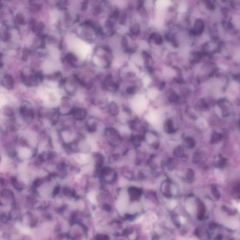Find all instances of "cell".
Here are the masks:
<instances>
[{
    "label": "cell",
    "instance_id": "obj_1",
    "mask_svg": "<svg viewBox=\"0 0 240 240\" xmlns=\"http://www.w3.org/2000/svg\"><path fill=\"white\" fill-rule=\"evenodd\" d=\"M19 112L22 118L27 122H31L35 115L34 109L28 103L21 105Z\"/></svg>",
    "mask_w": 240,
    "mask_h": 240
},
{
    "label": "cell",
    "instance_id": "obj_2",
    "mask_svg": "<svg viewBox=\"0 0 240 240\" xmlns=\"http://www.w3.org/2000/svg\"><path fill=\"white\" fill-rule=\"evenodd\" d=\"M71 114L75 120L81 121L86 118L87 112L83 108L73 107Z\"/></svg>",
    "mask_w": 240,
    "mask_h": 240
},
{
    "label": "cell",
    "instance_id": "obj_3",
    "mask_svg": "<svg viewBox=\"0 0 240 240\" xmlns=\"http://www.w3.org/2000/svg\"><path fill=\"white\" fill-rule=\"evenodd\" d=\"M86 127L87 131L90 132H93L97 129V124L92 119L87 120L86 122Z\"/></svg>",
    "mask_w": 240,
    "mask_h": 240
},
{
    "label": "cell",
    "instance_id": "obj_4",
    "mask_svg": "<svg viewBox=\"0 0 240 240\" xmlns=\"http://www.w3.org/2000/svg\"><path fill=\"white\" fill-rule=\"evenodd\" d=\"M5 81L7 83L6 86L9 89H12L14 85V80L13 77L10 74H6L4 76Z\"/></svg>",
    "mask_w": 240,
    "mask_h": 240
},
{
    "label": "cell",
    "instance_id": "obj_5",
    "mask_svg": "<svg viewBox=\"0 0 240 240\" xmlns=\"http://www.w3.org/2000/svg\"><path fill=\"white\" fill-rule=\"evenodd\" d=\"M222 138V136L221 134L220 133H214L212 135V143H218L219 142L221 141Z\"/></svg>",
    "mask_w": 240,
    "mask_h": 240
},
{
    "label": "cell",
    "instance_id": "obj_6",
    "mask_svg": "<svg viewBox=\"0 0 240 240\" xmlns=\"http://www.w3.org/2000/svg\"><path fill=\"white\" fill-rule=\"evenodd\" d=\"M66 58H67L68 62L72 64V66L74 65V62L77 61V57H76L75 55H74L73 54L71 53H69L67 54V55H66Z\"/></svg>",
    "mask_w": 240,
    "mask_h": 240
},
{
    "label": "cell",
    "instance_id": "obj_7",
    "mask_svg": "<svg viewBox=\"0 0 240 240\" xmlns=\"http://www.w3.org/2000/svg\"><path fill=\"white\" fill-rule=\"evenodd\" d=\"M4 114L9 117H12L14 115V112L12 109L9 107H5L3 111Z\"/></svg>",
    "mask_w": 240,
    "mask_h": 240
},
{
    "label": "cell",
    "instance_id": "obj_8",
    "mask_svg": "<svg viewBox=\"0 0 240 240\" xmlns=\"http://www.w3.org/2000/svg\"><path fill=\"white\" fill-rule=\"evenodd\" d=\"M16 20L19 24L24 25L25 24V21L23 15L20 13H18L16 17Z\"/></svg>",
    "mask_w": 240,
    "mask_h": 240
},
{
    "label": "cell",
    "instance_id": "obj_9",
    "mask_svg": "<svg viewBox=\"0 0 240 240\" xmlns=\"http://www.w3.org/2000/svg\"><path fill=\"white\" fill-rule=\"evenodd\" d=\"M93 157H94V161H95L96 166L97 167L101 166V163L102 162V157H101V155L96 153L93 155Z\"/></svg>",
    "mask_w": 240,
    "mask_h": 240
},
{
    "label": "cell",
    "instance_id": "obj_10",
    "mask_svg": "<svg viewBox=\"0 0 240 240\" xmlns=\"http://www.w3.org/2000/svg\"><path fill=\"white\" fill-rule=\"evenodd\" d=\"M212 192L213 196L217 199H219L220 197V194L218 191V189L215 185L212 186Z\"/></svg>",
    "mask_w": 240,
    "mask_h": 240
},
{
    "label": "cell",
    "instance_id": "obj_11",
    "mask_svg": "<svg viewBox=\"0 0 240 240\" xmlns=\"http://www.w3.org/2000/svg\"><path fill=\"white\" fill-rule=\"evenodd\" d=\"M17 227L18 229L23 233L25 234H28L30 233V229L29 228H27V227H24L22 225H21L20 224H18L17 225Z\"/></svg>",
    "mask_w": 240,
    "mask_h": 240
},
{
    "label": "cell",
    "instance_id": "obj_12",
    "mask_svg": "<svg viewBox=\"0 0 240 240\" xmlns=\"http://www.w3.org/2000/svg\"><path fill=\"white\" fill-rule=\"evenodd\" d=\"M11 38V34L8 32H5L3 34V40L4 41H7Z\"/></svg>",
    "mask_w": 240,
    "mask_h": 240
},
{
    "label": "cell",
    "instance_id": "obj_13",
    "mask_svg": "<svg viewBox=\"0 0 240 240\" xmlns=\"http://www.w3.org/2000/svg\"><path fill=\"white\" fill-rule=\"evenodd\" d=\"M89 199L90 201L92 203H96V198H95V196H94V195L90 194L89 195Z\"/></svg>",
    "mask_w": 240,
    "mask_h": 240
},
{
    "label": "cell",
    "instance_id": "obj_14",
    "mask_svg": "<svg viewBox=\"0 0 240 240\" xmlns=\"http://www.w3.org/2000/svg\"><path fill=\"white\" fill-rule=\"evenodd\" d=\"M88 1H85L83 2L81 6V10L82 11H85L87 8V6H88Z\"/></svg>",
    "mask_w": 240,
    "mask_h": 240
},
{
    "label": "cell",
    "instance_id": "obj_15",
    "mask_svg": "<svg viewBox=\"0 0 240 240\" xmlns=\"http://www.w3.org/2000/svg\"><path fill=\"white\" fill-rule=\"evenodd\" d=\"M225 164H226V162L225 161L223 160H221L218 163V167H220V168H222L225 166Z\"/></svg>",
    "mask_w": 240,
    "mask_h": 240
},
{
    "label": "cell",
    "instance_id": "obj_16",
    "mask_svg": "<svg viewBox=\"0 0 240 240\" xmlns=\"http://www.w3.org/2000/svg\"><path fill=\"white\" fill-rule=\"evenodd\" d=\"M176 205V202L175 201H173L171 202L170 204V206L171 208H174Z\"/></svg>",
    "mask_w": 240,
    "mask_h": 240
},
{
    "label": "cell",
    "instance_id": "obj_17",
    "mask_svg": "<svg viewBox=\"0 0 240 240\" xmlns=\"http://www.w3.org/2000/svg\"><path fill=\"white\" fill-rule=\"evenodd\" d=\"M180 221H181V222L182 223L184 222V221H185V219H184V218H183V217H181V218H180Z\"/></svg>",
    "mask_w": 240,
    "mask_h": 240
},
{
    "label": "cell",
    "instance_id": "obj_18",
    "mask_svg": "<svg viewBox=\"0 0 240 240\" xmlns=\"http://www.w3.org/2000/svg\"><path fill=\"white\" fill-rule=\"evenodd\" d=\"M239 126H240V122H239Z\"/></svg>",
    "mask_w": 240,
    "mask_h": 240
}]
</instances>
